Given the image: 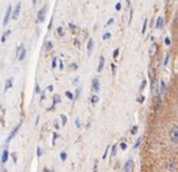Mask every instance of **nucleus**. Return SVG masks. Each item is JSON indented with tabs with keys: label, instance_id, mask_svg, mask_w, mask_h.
Segmentation results:
<instances>
[{
	"label": "nucleus",
	"instance_id": "1",
	"mask_svg": "<svg viewBox=\"0 0 178 172\" xmlns=\"http://www.w3.org/2000/svg\"><path fill=\"white\" fill-rule=\"evenodd\" d=\"M169 139L173 143L174 145H177V143H178V128L177 125H173L169 130Z\"/></svg>",
	"mask_w": 178,
	"mask_h": 172
},
{
	"label": "nucleus",
	"instance_id": "2",
	"mask_svg": "<svg viewBox=\"0 0 178 172\" xmlns=\"http://www.w3.org/2000/svg\"><path fill=\"white\" fill-rule=\"evenodd\" d=\"M46 10H47V6H46V5H43L40 9L38 14H37V22H38V23H43L45 22V19H46Z\"/></svg>",
	"mask_w": 178,
	"mask_h": 172
},
{
	"label": "nucleus",
	"instance_id": "3",
	"mask_svg": "<svg viewBox=\"0 0 178 172\" xmlns=\"http://www.w3.org/2000/svg\"><path fill=\"white\" fill-rule=\"evenodd\" d=\"M21 126H22V121L19 122V124H18V125L10 131V134H9V135H8V138H6V144H8V143H10V140L17 135V133H18V130H19L21 129Z\"/></svg>",
	"mask_w": 178,
	"mask_h": 172
},
{
	"label": "nucleus",
	"instance_id": "4",
	"mask_svg": "<svg viewBox=\"0 0 178 172\" xmlns=\"http://www.w3.org/2000/svg\"><path fill=\"white\" fill-rule=\"evenodd\" d=\"M26 55H27V50L24 49V45H23V43H21V46L18 47V60H19V61L24 60Z\"/></svg>",
	"mask_w": 178,
	"mask_h": 172
},
{
	"label": "nucleus",
	"instance_id": "5",
	"mask_svg": "<svg viewBox=\"0 0 178 172\" xmlns=\"http://www.w3.org/2000/svg\"><path fill=\"white\" fill-rule=\"evenodd\" d=\"M12 6L9 5L8 8H6V13H5V15H4V22H3V26H6L8 23H9V21H10V18H12Z\"/></svg>",
	"mask_w": 178,
	"mask_h": 172
},
{
	"label": "nucleus",
	"instance_id": "6",
	"mask_svg": "<svg viewBox=\"0 0 178 172\" xmlns=\"http://www.w3.org/2000/svg\"><path fill=\"white\" fill-rule=\"evenodd\" d=\"M92 89L94 93H98L101 91V83H99V79L98 78H94L92 80Z\"/></svg>",
	"mask_w": 178,
	"mask_h": 172
},
{
	"label": "nucleus",
	"instance_id": "7",
	"mask_svg": "<svg viewBox=\"0 0 178 172\" xmlns=\"http://www.w3.org/2000/svg\"><path fill=\"white\" fill-rule=\"evenodd\" d=\"M133 170H134V161L133 159H127L125 166H124V172H131Z\"/></svg>",
	"mask_w": 178,
	"mask_h": 172
},
{
	"label": "nucleus",
	"instance_id": "8",
	"mask_svg": "<svg viewBox=\"0 0 178 172\" xmlns=\"http://www.w3.org/2000/svg\"><path fill=\"white\" fill-rule=\"evenodd\" d=\"M21 8H22V4L21 3H18L17 5H15V8H14V10H12V18L15 19L18 18V15H19V12H21Z\"/></svg>",
	"mask_w": 178,
	"mask_h": 172
},
{
	"label": "nucleus",
	"instance_id": "9",
	"mask_svg": "<svg viewBox=\"0 0 178 172\" xmlns=\"http://www.w3.org/2000/svg\"><path fill=\"white\" fill-rule=\"evenodd\" d=\"M105 63H106V59L105 56H101L99 57V63H98V68H97V72L101 73L103 70V68H105Z\"/></svg>",
	"mask_w": 178,
	"mask_h": 172
},
{
	"label": "nucleus",
	"instance_id": "10",
	"mask_svg": "<svg viewBox=\"0 0 178 172\" xmlns=\"http://www.w3.org/2000/svg\"><path fill=\"white\" fill-rule=\"evenodd\" d=\"M174 170H176L174 161H168V162H167V171H168V172H173Z\"/></svg>",
	"mask_w": 178,
	"mask_h": 172
},
{
	"label": "nucleus",
	"instance_id": "11",
	"mask_svg": "<svg viewBox=\"0 0 178 172\" xmlns=\"http://www.w3.org/2000/svg\"><path fill=\"white\" fill-rule=\"evenodd\" d=\"M158 91H159V94H160V96L165 93V82H164V80L159 82V88H158Z\"/></svg>",
	"mask_w": 178,
	"mask_h": 172
},
{
	"label": "nucleus",
	"instance_id": "12",
	"mask_svg": "<svg viewBox=\"0 0 178 172\" xmlns=\"http://www.w3.org/2000/svg\"><path fill=\"white\" fill-rule=\"evenodd\" d=\"M93 47H94V41H93V38H89L88 45H87V49H88V54H89V55H90L92 51H93Z\"/></svg>",
	"mask_w": 178,
	"mask_h": 172
},
{
	"label": "nucleus",
	"instance_id": "13",
	"mask_svg": "<svg viewBox=\"0 0 178 172\" xmlns=\"http://www.w3.org/2000/svg\"><path fill=\"white\" fill-rule=\"evenodd\" d=\"M60 102H61V98H60V96H59V94H55V96H53V104L51 106V110H53V109H55V106H56V104H57V103H60Z\"/></svg>",
	"mask_w": 178,
	"mask_h": 172
},
{
	"label": "nucleus",
	"instance_id": "14",
	"mask_svg": "<svg viewBox=\"0 0 178 172\" xmlns=\"http://www.w3.org/2000/svg\"><path fill=\"white\" fill-rule=\"evenodd\" d=\"M8 158H9V150L4 149L3 150V154H2V162H3V163H5V162L8 161Z\"/></svg>",
	"mask_w": 178,
	"mask_h": 172
},
{
	"label": "nucleus",
	"instance_id": "15",
	"mask_svg": "<svg viewBox=\"0 0 178 172\" xmlns=\"http://www.w3.org/2000/svg\"><path fill=\"white\" fill-rule=\"evenodd\" d=\"M12 85H13V78L10 76V78H9V79L6 80V83H5V88H4V91L6 92L9 88H12Z\"/></svg>",
	"mask_w": 178,
	"mask_h": 172
},
{
	"label": "nucleus",
	"instance_id": "16",
	"mask_svg": "<svg viewBox=\"0 0 178 172\" xmlns=\"http://www.w3.org/2000/svg\"><path fill=\"white\" fill-rule=\"evenodd\" d=\"M162 27H163V18H162V17H159V18L156 19V24H155V28H156V30H160Z\"/></svg>",
	"mask_w": 178,
	"mask_h": 172
},
{
	"label": "nucleus",
	"instance_id": "17",
	"mask_svg": "<svg viewBox=\"0 0 178 172\" xmlns=\"http://www.w3.org/2000/svg\"><path fill=\"white\" fill-rule=\"evenodd\" d=\"M98 101H99V97L97 94H93L92 97H90V103L92 104H96V103H98Z\"/></svg>",
	"mask_w": 178,
	"mask_h": 172
},
{
	"label": "nucleus",
	"instance_id": "18",
	"mask_svg": "<svg viewBox=\"0 0 178 172\" xmlns=\"http://www.w3.org/2000/svg\"><path fill=\"white\" fill-rule=\"evenodd\" d=\"M10 33H12L10 30H6V31L4 32V35L2 36V42H5V41H6V37H8V36H10Z\"/></svg>",
	"mask_w": 178,
	"mask_h": 172
},
{
	"label": "nucleus",
	"instance_id": "19",
	"mask_svg": "<svg viewBox=\"0 0 178 172\" xmlns=\"http://www.w3.org/2000/svg\"><path fill=\"white\" fill-rule=\"evenodd\" d=\"M60 159H61L62 162L66 161V159H68V153H66V152H61V153H60Z\"/></svg>",
	"mask_w": 178,
	"mask_h": 172
},
{
	"label": "nucleus",
	"instance_id": "20",
	"mask_svg": "<svg viewBox=\"0 0 178 172\" xmlns=\"http://www.w3.org/2000/svg\"><path fill=\"white\" fill-rule=\"evenodd\" d=\"M116 152H117V144H113V147H112V152H111V157H115Z\"/></svg>",
	"mask_w": 178,
	"mask_h": 172
},
{
	"label": "nucleus",
	"instance_id": "21",
	"mask_svg": "<svg viewBox=\"0 0 178 172\" xmlns=\"http://www.w3.org/2000/svg\"><path fill=\"white\" fill-rule=\"evenodd\" d=\"M103 41H107V40H109V38H111V32H106L105 35H103Z\"/></svg>",
	"mask_w": 178,
	"mask_h": 172
},
{
	"label": "nucleus",
	"instance_id": "22",
	"mask_svg": "<svg viewBox=\"0 0 178 172\" xmlns=\"http://www.w3.org/2000/svg\"><path fill=\"white\" fill-rule=\"evenodd\" d=\"M120 148H121V150H126V148H127L126 141H121L120 143Z\"/></svg>",
	"mask_w": 178,
	"mask_h": 172
},
{
	"label": "nucleus",
	"instance_id": "23",
	"mask_svg": "<svg viewBox=\"0 0 178 172\" xmlns=\"http://www.w3.org/2000/svg\"><path fill=\"white\" fill-rule=\"evenodd\" d=\"M65 96H66L69 100H74V96H73V93H71L70 91H66V92H65Z\"/></svg>",
	"mask_w": 178,
	"mask_h": 172
},
{
	"label": "nucleus",
	"instance_id": "24",
	"mask_svg": "<svg viewBox=\"0 0 178 172\" xmlns=\"http://www.w3.org/2000/svg\"><path fill=\"white\" fill-rule=\"evenodd\" d=\"M169 57H171V54H169V52H167V55H165V59H164V63H163L164 65H167L168 63H169Z\"/></svg>",
	"mask_w": 178,
	"mask_h": 172
},
{
	"label": "nucleus",
	"instance_id": "25",
	"mask_svg": "<svg viewBox=\"0 0 178 172\" xmlns=\"http://www.w3.org/2000/svg\"><path fill=\"white\" fill-rule=\"evenodd\" d=\"M141 140H143L141 138H137V139H136V141H135V145H134V148H139V145L141 144Z\"/></svg>",
	"mask_w": 178,
	"mask_h": 172
},
{
	"label": "nucleus",
	"instance_id": "26",
	"mask_svg": "<svg viewBox=\"0 0 178 172\" xmlns=\"http://www.w3.org/2000/svg\"><path fill=\"white\" fill-rule=\"evenodd\" d=\"M146 27H148V19H145V21H144V24H143V30H141V33H145V31H146Z\"/></svg>",
	"mask_w": 178,
	"mask_h": 172
},
{
	"label": "nucleus",
	"instance_id": "27",
	"mask_svg": "<svg viewBox=\"0 0 178 172\" xmlns=\"http://www.w3.org/2000/svg\"><path fill=\"white\" fill-rule=\"evenodd\" d=\"M56 65H57V57H53V59H52V64H51L52 69H55V68H56Z\"/></svg>",
	"mask_w": 178,
	"mask_h": 172
},
{
	"label": "nucleus",
	"instance_id": "28",
	"mask_svg": "<svg viewBox=\"0 0 178 172\" xmlns=\"http://www.w3.org/2000/svg\"><path fill=\"white\" fill-rule=\"evenodd\" d=\"M60 117H61V121H62V125H65V124L68 122V117L65 116V115H60Z\"/></svg>",
	"mask_w": 178,
	"mask_h": 172
},
{
	"label": "nucleus",
	"instance_id": "29",
	"mask_svg": "<svg viewBox=\"0 0 178 172\" xmlns=\"http://www.w3.org/2000/svg\"><path fill=\"white\" fill-rule=\"evenodd\" d=\"M164 42H165V45H167V46H171V45H172V41H171V38H169V37H165Z\"/></svg>",
	"mask_w": 178,
	"mask_h": 172
},
{
	"label": "nucleus",
	"instance_id": "30",
	"mask_svg": "<svg viewBox=\"0 0 178 172\" xmlns=\"http://www.w3.org/2000/svg\"><path fill=\"white\" fill-rule=\"evenodd\" d=\"M118 55H120V49H116V50L113 51V59H117Z\"/></svg>",
	"mask_w": 178,
	"mask_h": 172
},
{
	"label": "nucleus",
	"instance_id": "31",
	"mask_svg": "<svg viewBox=\"0 0 178 172\" xmlns=\"http://www.w3.org/2000/svg\"><path fill=\"white\" fill-rule=\"evenodd\" d=\"M57 35H59V36H64V30H62V27H57Z\"/></svg>",
	"mask_w": 178,
	"mask_h": 172
},
{
	"label": "nucleus",
	"instance_id": "32",
	"mask_svg": "<svg viewBox=\"0 0 178 172\" xmlns=\"http://www.w3.org/2000/svg\"><path fill=\"white\" fill-rule=\"evenodd\" d=\"M121 8H122V5H121V3L118 2V3H116V5H115V9L118 12V10H121Z\"/></svg>",
	"mask_w": 178,
	"mask_h": 172
},
{
	"label": "nucleus",
	"instance_id": "33",
	"mask_svg": "<svg viewBox=\"0 0 178 172\" xmlns=\"http://www.w3.org/2000/svg\"><path fill=\"white\" fill-rule=\"evenodd\" d=\"M145 85H146V80L144 79V80H143V83H141V84H140V91H144V88H145Z\"/></svg>",
	"mask_w": 178,
	"mask_h": 172
},
{
	"label": "nucleus",
	"instance_id": "34",
	"mask_svg": "<svg viewBox=\"0 0 178 172\" xmlns=\"http://www.w3.org/2000/svg\"><path fill=\"white\" fill-rule=\"evenodd\" d=\"M137 125H135V126H133V128H131V134H136L137 133Z\"/></svg>",
	"mask_w": 178,
	"mask_h": 172
},
{
	"label": "nucleus",
	"instance_id": "35",
	"mask_svg": "<svg viewBox=\"0 0 178 172\" xmlns=\"http://www.w3.org/2000/svg\"><path fill=\"white\" fill-rule=\"evenodd\" d=\"M69 28H70V30L74 32V31L77 30V26H75V24H73V23H69Z\"/></svg>",
	"mask_w": 178,
	"mask_h": 172
},
{
	"label": "nucleus",
	"instance_id": "36",
	"mask_svg": "<svg viewBox=\"0 0 178 172\" xmlns=\"http://www.w3.org/2000/svg\"><path fill=\"white\" fill-rule=\"evenodd\" d=\"M145 101V97H144V96H140V97H137V102L139 103H143Z\"/></svg>",
	"mask_w": 178,
	"mask_h": 172
},
{
	"label": "nucleus",
	"instance_id": "37",
	"mask_svg": "<svg viewBox=\"0 0 178 172\" xmlns=\"http://www.w3.org/2000/svg\"><path fill=\"white\" fill-rule=\"evenodd\" d=\"M70 69H73V70H77V69H78V65H77L75 63H73V64H70Z\"/></svg>",
	"mask_w": 178,
	"mask_h": 172
},
{
	"label": "nucleus",
	"instance_id": "38",
	"mask_svg": "<svg viewBox=\"0 0 178 172\" xmlns=\"http://www.w3.org/2000/svg\"><path fill=\"white\" fill-rule=\"evenodd\" d=\"M43 154V152H42V149L38 147V148H37V156H38V157H41Z\"/></svg>",
	"mask_w": 178,
	"mask_h": 172
},
{
	"label": "nucleus",
	"instance_id": "39",
	"mask_svg": "<svg viewBox=\"0 0 178 172\" xmlns=\"http://www.w3.org/2000/svg\"><path fill=\"white\" fill-rule=\"evenodd\" d=\"M108 150H109V145L106 148V150H105V154H103V159H106L107 158V154H108Z\"/></svg>",
	"mask_w": 178,
	"mask_h": 172
},
{
	"label": "nucleus",
	"instance_id": "40",
	"mask_svg": "<svg viewBox=\"0 0 178 172\" xmlns=\"http://www.w3.org/2000/svg\"><path fill=\"white\" fill-rule=\"evenodd\" d=\"M133 14H134V10L131 9V10H130V17H129V23H131V21H133Z\"/></svg>",
	"mask_w": 178,
	"mask_h": 172
},
{
	"label": "nucleus",
	"instance_id": "41",
	"mask_svg": "<svg viewBox=\"0 0 178 172\" xmlns=\"http://www.w3.org/2000/svg\"><path fill=\"white\" fill-rule=\"evenodd\" d=\"M53 126H55V129H56V130H59L60 125H59V121H57V120H55V122H53Z\"/></svg>",
	"mask_w": 178,
	"mask_h": 172
},
{
	"label": "nucleus",
	"instance_id": "42",
	"mask_svg": "<svg viewBox=\"0 0 178 172\" xmlns=\"http://www.w3.org/2000/svg\"><path fill=\"white\" fill-rule=\"evenodd\" d=\"M46 49L51 50V49H52V42H47V43H46Z\"/></svg>",
	"mask_w": 178,
	"mask_h": 172
},
{
	"label": "nucleus",
	"instance_id": "43",
	"mask_svg": "<svg viewBox=\"0 0 178 172\" xmlns=\"http://www.w3.org/2000/svg\"><path fill=\"white\" fill-rule=\"evenodd\" d=\"M52 22H53V17L51 18V21H50V23H49V26H47V28H49V31L51 30V28H52Z\"/></svg>",
	"mask_w": 178,
	"mask_h": 172
},
{
	"label": "nucleus",
	"instance_id": "44",
	"mask_svg": "<svg viewBox=\"0 0 178 172\" xmlns=\"http://www.w3.org/2000/svg\"><path fill=\"white\" fill-rule=\"evenodd\" d=\"M111 68H112V73L116 74V65H115V64H112V65H111Z\"/></svg>",
	"mask_w": 178,
	"mask_h": 172
},
{
	"label": "nucleus",
	"instance_id": "45",
	"mask_svg": "<svg viewBox=\"0 0 178 172\" xmlns=\"http://www.w3.org/2000/svg\"><path fill=\"white\" fill-rule=\"evenodd\" d=\"M75 126H77V128H80V121H79V119H75Z\"/></svg>",
	"mask_w": 178,
	"mask_h": 172
},
{
	"label": "nucleus",
	"instance_id": "46",
	"mask_svg": "<svg viewBox=\"0 0 178 172\" xmlns=\"http://www.w3.org/2000/svg\"><path fill=\"white\" fill-rule=\"evenodd\" d=\"M40 92H41L40 87H38V85H36V88H34V93H40Z\"/></svg>",
	"mask_w": 178,
	"mask_h": 172
},
{
	"label": "nucleus",
	"instance_id": "47",
	"mask_svg": "<svg viewBox=\"0 0 178 172\" xmlns=\"http://www.w3.org/2000/svg\"><path fill=\"white\" fill-rule=\"evenodd\" d=\"M113 21H115V19H113V18H109V19H108V21H107V24H112V23H113Z\"/></svg>",
	"mask_w": 178,
	"mask_h": 172
},
{
	"label": "nucleus",
	"instance_id": "48",
	"mask_svg": "<svg viewBox=\"0 0 178 172\" xmlns=\"http://www.w3.org/2000/svg\"><path fill=\"white\" fill-rule=\"evenodd\" d=\"M56 139H57V134L55 133V134H53V140H52V143H53V144H55V140H56Z\"/></svg>",
	"mask_w": 178,
	"mask_h": 172
},
{
	"label": "nucleus",
	"instance_id": "49",
	"mask_svg": "<svg viewBox=\"0 0 178 172\" xmlns=\"http://www.w3.org/2000/svg\"><path fill=\"white\" fill-rule=\"evenodd\" d=\"M43 172H55V171H53V170H49V168H45Z\"/></svg>",
	"mask_w": 178,
	"mask_h": 172
},
{
	"label": "nucleus",
	"instance_id": "50",
	"mask_svg": "<svg viewBox=\"0 0 178 172\" xmlns=\"http://www.w3.org/2000/svg\"><path fill=\"white\" fill-rule=\"evenodd\" d=\"M59 68H60V70L64 68V64H62V61H61V60H60V65H59Z\"/></svg>",
	"mask_w": 178,
	"mask_h": 172
},
{
	"label": "nucleus",
	"instance_id": "51",
	"mask_svg": "<svg viewBox=\"0 0 178 172\" xmlns=\"http://www.w3.org/2000/svg\"><path fill=\"white\" fill-rule=\"evenodd\" d=\"M52 89H53V87H52V85H49V87H47V91H50V92H51Z\"/></svg>",
	"mask_w": 178,
	"mask_h": 172
},
{
	"label": "nucleus",
	"instance_id": "52",
	"mask_svg": "<svg viewBox=\"0 0 178 172\" xmlns=\"http://www.w3.org/2000/svg\"><path fill=\"white\" fill-rule=\"evenodd\" d=\"M13 159H14V162L17 161V154H15V153H13Z\"/></svg>",
	"mask_w": 178,
	"mask_h": 172
},
{
	"label": "nucleus",
	"instance_id": "53",
	"mask_svg": "<svg viewBox=\"0 0 178 172\" xmlns=\"http://www.w3.org/2000/svg\"><path fill=\"white\" fill-rule=\"evenodd\" d=\"M36 3H37V0H33V5H36Z\"/></svg>",
	"mask_w": 178,
	"mask_h": 172
},
{
	"label": "nucleus",
	"instance_id": "54",
	"mask_svg": "<svg viewBox=\"0 0 178 172\" xmlns=\"http://www.w3.org/2000/svg\"><path fill=\"white\" fill-rule=\"evenodd\" d=\"M126 3H127V5H130V0H126Z\"/></svg>",
	"mask_w": 178,
	"mask_h": 172
}]
</instances>
